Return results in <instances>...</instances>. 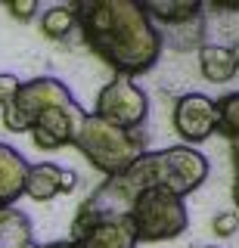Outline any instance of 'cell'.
<instances>
[{"mask_svg": "<svg viewBox=\"0 0 239 248\" xmlns=\"http://www.w3.org/2000/svg\"><path fill=\"white\" fill-rule=\"evenodd\" d=\"M75 19L87 46L115 68V75H143L161 56V34L146 16L143 3H75Z\"/></svg>", "mask_w": 239, "mask_h": 248, "instance_id": "obj_1", "label": "cell"}, {"mask_svg": "<svg viewBox=\"0 0 239 248\" xmlns=\"http://www.w3.org/2000/svg\"><path fill=\"white\" fill-rule=\"evenodd\" d=\"M208 177V158L202 152H196V146H171L161 152H146L130 165L125 174H118V180L127 186L134 196H140L146 189H161L174 192V196H190Z\"/></svg>", "mask_w": 239, "mask_h": 248, "instance_id": "obj_2", "label": "cell"}, {"mask_svg": "<svg viewBox=\"0 0 239 248\" xmlns=\"http://www.w3.org/2000/svg\"><path fill=\"white\" fill-rule=\"evenodd\" d=\"M75 149L94 165L103 177H118L134 165L140 155H146L143 130H125L103 121L99 115L87 112L75 134Z\"/></svg>", "mask_w": 239, "mask_h": 248, "instance_id": "obj_3", "label": "cell"}, {"mask_svg": "<svg viewBox=\"0 0 239 248\" xmlns=\"http://www.w3.org/2000/svg\"><path fill=\"white\" fill-rule=\"evenodd\" d=\"M130 220H134L140 242H168L190 227V211L180 196L156 186V189H146L137 196L134 208H130Z\"/></svg>", "mask_w": 239, "mask_h": 248, "instance_id": "obj_4", "label": "cell"}, {"mask_svg": "<svg viewBox=\"0 0 239 248\" xmlns=\"http://www.w3.org/2000/svg\"><path fill=\"white\" fill-rule=\"evenodd\" d=\"M75 96L72 90L65 87L59 78H32L25 81L3 112V127L13 130V134H28L32 124L37 121V115H44L53 106H72Z\"/></svg>", "mask_w": 239, "mask_h": 248, "instance_id": "obj_5", "label": "cell"}, {"mask_svg": "<svg viewBox=\"0 0 239 248\" xmlns=\"http://www.w3.org/2000/svg\"><path fill=\"white\" fill-rule=\"evenodd\" d=\"M94 115H99L103 121L115 124V127L143 130L146 118H149V96L134 84V78L115 75L112 81L96 93Z\"/></svg>", "mask_w": 239, "mask_h": 248, "instance_id": "obj_6", "label": "cell"}, {"mask_svg": "<svg viewBox=\"0 0 239 248\" xmlns=\"http://www.w3.org/2000/svg\"><path fill=\"white\" fill-rule=\"evenodd\" d=\"M174 130L183 146L205 143L218 134V106L205 93H183L174 103Z\"/></svg>", "mask_w": 239, "mask_h": 248, "instance_id": "obj_7", "label": "cell"}, {"mask_svg": "<svg viewBox=\"0 0 239 248\" xmlns=\"http://www.w3.org/2000/svg\"><path fill=\"white\" fill-rule=\"evenodd\" d=\"M84 108L78 103L72 106H53L44 115H37V121L32 124V140L37 149H63V146L75 143V134H78L81 121H84Z\"/></svg>", "mask_w": 239, "mask_h": 248, "instance_id": "obj_8", "label": "cell"}, {"mask_svg": "<svg viewBox=\"0 0 239 248\" xmlns=\"http://www.w3.org/2000/svg\"><path fill=\"white\" fill-rule=\"evenodd\" d=\"M72 239L81 248H137L140 245L130 214L103 217V220H94V223L72 227Z\"/></svg>", "mask_w": 239, "mask_h": 248, "instance_id": "obj_9", "label": "cell"}, {"mask_svg": "<svg viewBox=\"0 0 239 248\" xmlns=\"http://www.w3.org/2000/svg\"><path fill=\"white\" fill-rule=\"evenodd\" d=\"M28 161L22 158L19 149L10 143H0V211L16 208V202L25 196V177H28Z\"/></svg>", "mask_w": 239, "mask_h": 248, "instance_id": "obj_10", "label": "cell"}, {"mask_svg": "<svg viewBox=\"0 0 239 248\" xmlns=\"http://www.w3.org/2000/svg\"><path fill=\"white\" fill-rule=\"evenodd\" d=\"M199 72L211 84H227L239 75V59L230 46L205 44L202 50H199Z\"/></svg>", "mask_w": 239, "mask_h": 248, "instance_id": "obj_11", "label": "cell"}, {"mask_svg": "<svg viewBox=\"0 0 239 248\" xmlns=\"http://www.w3.org/2000/svg\"><path fill=\"white\" fill-rule=\"evenodd\" d=\"M59 183H63V168L53 161H37L28 168L25 177V196L34 202H50L59 196Z\"/></svg>", "mask_w": 239, "mask_h": 248, "instance_id": "obj_12", "label": "cell"}, {"mask_svg": "<svg viewBox=\"0 0 239 248\" xmlns=\"http://www.w3.org/2000/svg\"><path fill=\"white\" fill-rule=\"evenodd\" d=\"M32 242V220L19 208H3L0 214V248H22Z\"/></svg>", "mask_w": 239, "mask_h": 248, "instance_id": "obj_13", "label": "cell"}, {"mask_svg": "<svg viewBox=\"0 0 239 248\" xmlns=\"http://www.w3.org/2000/svg\"><path fill=\"white\" fill-rule=\"evenodd\" d=\"M143 10L149 19L159 22H171V25H183V22H192L202 6L192 3V0H177V3H165V0H152V3H143Z\"/></svg>", "mask_w": 239, "mask_h": 248, "instance_id": "obj_14", "label": "cell"}, {"mask_svg": "<svg viewBox=\"0 0 239 248\" xmlns=\"http://www.w3.org/2000/svg\"><path fill=\"white\" fill-rule=\"evenodd\" d=\"M78 25V19H75V6H50L47 13L41 16V34L50 37V41H63V37Z\"/></svg>", "mask_w": 239, "mask_h": 248, "instance_id": "obj_15", "label": "cell"}, {"mask_svg": "<svg viewBox=\"0 0 239 248\" xmlns=\"http://www.w3.org/2000/svg\"><path fill=\"white\" fill-rule=\"evenodd\" d=\"M214 106H218V130L230 137V143L239 140V90L214 99Z\"/></svg>", "mask_w": 239, "mask_h": 248, "instance_id": "obj_16", "label": "cell"}, {"mask_svg": "<svg viewBox=\"0 0 239 248\" xmlns=\"http://www.w3.org/2000/svg\"><path fill=\"white\" fill-rule=\"evenodd\" d=\"M19 87H22V81L16 75H10V72H0V108H6L16 99V93H19Z\"/></svg>", "mask_w": 239, "mask_h": 248, "instance_id": "obj_17", "label": "cell"}, {"mask_svg": "<svg viewBox=\"0 0 239 248\" xmlns=\"http://www.w3.org/2000/svg\"><path fill=\"white\" fill-rule=\"evenodd\" d=\"M214 232L218 236H233V232L239 230V211H221L218 217H214Z\"/></svg>", "mask_w": 239, "mask_h": 248, "instance_id": "obj_18", "label": "cell"}, {"mask_svg": "<svg viewBox=\"0 0 239 248\" xmlns=\"http://www.w3.org/2000/svg\"><path fill=\"white\" fill-rule=\"evenodd\" d=\"M6 10L16 16L19 22H28V19H34V16H37V3H34V0H10Z\"/></svg>", "mask_w": 239, "mask_h": 248, "instance_id": "obj_19", "label": "cell"}, {"mask_svg": "<svg viewBox=\"0 0 239 248\" xmlns=\"http://www.w3.org/2000/svg\"><path fill=\"white\" fill-rule=\"evenodd\" d=\"M75 186H78V174H75V170H65V168H63V183H59V196H63V192L68 196V192H72Z\"/></svg>", "mask_w": 239, "mask_h": 248, "instance_id": "obj_20", "label": "cell"}, {"mask_svg": "<svg viewBox=\"0 0 239 248\" xmlns=\"http://www.w3.org/2000/svg\"><path fill=\"white\" fill-rule=\"evenodd\" d=\"M41 248H81L75 239H59V242H50V245H41Z\"/></svg>", "mask_w": 239, "mask_h": 248, "instance_id": "obj_21", "label": "cell"}, {"mask_svg": "<svg viewBox=\"0 0 239 248\" xmlns=\"http://www.w3.org/2000/svg\"><path fill=\"white\" fill-rule=\"evenodd\" d=\"M233 202H236V211H239V174H236V180H233Z\"/></svg>", "mask_w": 239, "mask_h": 248, "instance_id": "obj_22", "label": "cell"}, {"mask_svg": "<svg viewBox=\"0 0 239 248\" xmlns=\"http://www.w3.org/2000/svg\"><path fill=\"white\" fill-rule=\"evenodd\" d=\"M22 248H41V245H37L34 239H32V242H25V245H22Z\"/></svg>", "mask_w": 239, "mask_h": 248, "instance_id": "obj_23", "label": "cell"}, {"mask_svg": "<svg viewBox=\"0 0 239 248\" xmlns=\"http://www.w3.org/2000/svg\"><path fill=\"white\" fill-rule=\"evenodd\" d=\"M233 53H236V59H239V44H236V50H233Z\"/></svg>", "mask_w": 239, "mask_h": 248, "instance_id": "obj_24", "label": "cell"}, {"mask_svg": "<svg viewBox=\"0 0 239 248\" xmlns=\"http://www.w3.org/2000/svg\"><path fill=\"white\" fill-rule=\"evenodd\" d=\"M0 214H3V211H0Z\"/></svg>", "mask_w": 239, "mask_h": 248, "instance_id": "obj_25", "label": "cell"}]
</instances>
